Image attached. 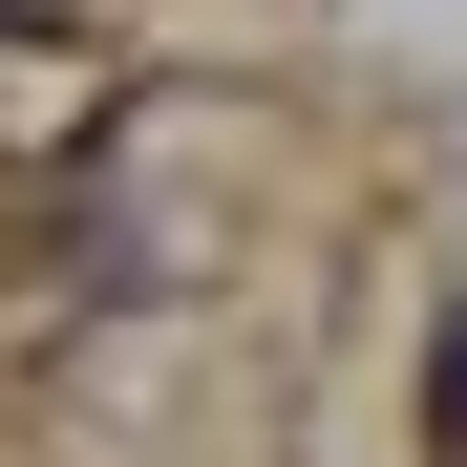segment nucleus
Returning a JSON list of instances; mask_svg holds the SVG:
<instances>
[{"label": "nucleus", "mask_w": 467, "mask_h": 467, "mask_svg": "<svg viewBox=\"0 0 467 467\" xmlns=\"http://www.w3.org/2000/svg\"><path fill=\"white\" fill-rule=\"evenodd\" d=\"M446 446H467V319H446Z\"/></svg>", "instance_id": "nucleus-1"}]
</instances>
